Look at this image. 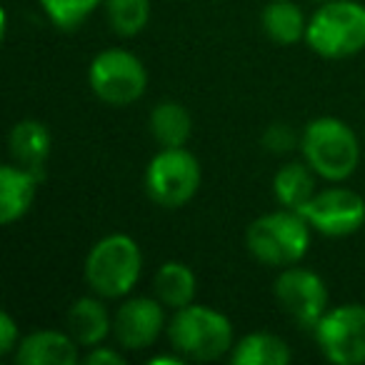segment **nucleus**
Returning <instances> with one entry per match:
<instances>
[{"label": "nucleus", "instance_id": "a211bd4d", "mask_svg": "<svg viewBox=\"0 0 365 365\" xmlns=\"http://www.w3.org/2000/svg\"><path fill=\"white\" fill-rule=\"evenodd\" d=\"M148 130L160 148H182L193 135V115L180 101H160L148 115Z\"/></svg>", "mask_w": 365, "mask_h": 365}, {"label": "nucleus", "instance_id": "20e7f679", "mask_svg": "<svg viewBox=\"0 0 365 365\" xmlns=\"http://www.w3.org/2000/svg\"><path fill=\"white\" fill-rule=\"evenodd\" d=\"M91 293L106 300H123L135 290L143 275V250L128 233H110L91 245L83 263Z\"/></svg>", "mask_w": 365, "mask_h": 365}, {"label": "nucleus", "instance_id": "f8f14e48", "mask_svg": "<svg viewBox=\"0 0 365 365\" xmlns=\"http://www.w3.org/2000/svg\"><path fill=\"white\" fill-rule=\"evenodd\" d=\"M13 360L18 365H76L81 360V345L68 330H33L21 338Z\"/></svg>", "mask_w": 365, "mask_h": 365}, {"label": "nucleus", "instance_id": "f03ea898", "mask_svg": "<svg viewBox=\"0 0 365 365\" xmlns=\"http://www.w3.org/2000/svg\"><path fill=\"white\" fill-rule=\"evenodd\" d=\"M165 333L170 348L195 363H213L225 358L238 340L228 315L203 303H190L180 310H173Z\"/></svg>", "mask_w": 365, "mask_h": 365}, {"label": "nucleus", "instance_id": "2eb2a0df", "mask_svg": "<svg viewBox=\"0 0 365 365\" xmlns=\"http://www.w3.org/2000/svg\"><path fill=\"white\" fill-rule=\"evenodd\" d=\"M53 150V135L48 130V125L36 118H23L8 133V153L11 160L18 163L23 168L41 173L46 168L48 158Z\"/></svg>", "mask_w": 365, "mask_h": 365}, {"label": "nucleus", "instance_id": "dca6fc26", "mask_svg": "<svg viewBox=\"0 0 365 365\" xmlns=\"http://www.w3.org/2000/svg\"><path fill=\"white\" fill-rule=\"evenodd\" d=\"M153 295L165 305L168 310H180L195 303L198 295V278L195 270L182 260H165L155 270L153 278Z\"/></svg>", "mask_w": 365, "mask_h": 365}, {"label": "nucleus", "instance_id": "393cba45", "mask_svg": "<svg viewBox=\"0 0 365 365\" xmlns=\"http://www.w3.org/2000/svg\"><path fill=\"white\" fill-rule=\"evenodd\" d=\"M21 328L11 313L0 315V355H13L21 343Z\"/></svg>", "mask_w": 365, "mask_h": 365}, {"label": "nucleus", "instance_id": "5701e85b", "mask_svg": "<svg viewBox=\"0 0 365 365\" xmlns=\"http://www.w3.org/2000/svg\"><path fill=\"white\" fill-rule=\"evenodd\" d=\"M265 150L275 153V155H285V153L300 148V133H295L288 123H273L265 128L263 138H260Z\"/></svg>", "mask_w": 365, "mask_h": 365}, {"label": "nucleus", "instance_id": "b1692460", "mask_svg": "<svg viewBox=\"0 0 365 365\" xmlns=\"http://www.w3.org/2000/svg\"><path fill=\"white\" fill-rule=\"evenodd\" d=\"M88 365H125V355H123L120 345H96V348H88V353L83 355Z\"/></svg>", "mask_w": 365, "mask_h": 365}, {"label": "nucleus", "instance_id": "4468645a", "mask_svg": "<svg viewBox=\"0 0 365 365\" xmlns=\"http://www.w3.org/2000/svg\"><path fill=\"white\" fill-rule=\"evenodd\" d=\"M66 330L81 348H96L113 335V313L101 295H83L73 300L66 313Z\"/></svg>", "mask_w": 365, "mask_h": 365}, {"label": "nucleus", "instance_id": "4be33fe9", "mask_svg": "<svg viewBox=\"0 0 365 365\" xmlns=\"http://www.w3.org/2000/svg\"><path fill=\"white\" fill-rule=\"evenodd\" d=\"M38 3L58 31H76L106 0H38Z\"/></svg>", "mask_w": 365, "mask_h": 365}, {"label": "nucleus", "instance_id": "9b49d317", "mask_svg": "<svg viewBox=\"0 0 365 365\" xmlns=\"http://www.w3.org/2000/svg\"><path fill=\"white\" fill-rule=\"evenodd\" d=\"M165 305L155 295H128L113 313V340L123 350H145L168 330Z\"/></svg>", "mask_w": 365, "mask_h": 365}, {"label": "nucleus", "instance_id": "6e6552de", "mask_svg": "<svg viewBox=\"0 0 365 365\" xmlns=\"http://www.w3.org/2000/svg\"><path fill=\"white\" fill-rule=\"evenodd\" d=\"M320 355L333 365H365V305L343 303L325 310L313 328Z\"/></svg>", "mask_w": 365, "mask_h": 365}, {"label": "nucleus", "instance_id": "f3484780", "mask_svg": "<svg viewBox=\"0 0 365 365\" xmlns=\"http://www.w3.org/2000/svg\"><path fill=\"white\" fill-rule=\"evenodd\" d=\"M270 188H273V198L280 208L300 210L318 193V175L305 160H290L275 170Z\"/></svg>", "mask_w": 365, "mask_h": 365}, {"label": "nucleus", "instance_id": "ddd939ff", "mask_svg": "<svg viewBox=\"0 0 365 365\" xmlns=\"http://www.w3.org/2000/svg\"><path fill=\"white\" fill-rule=\"evenodd\" d=\"M41 178V173L18 163H6L0 168V223L13 225L26 218L36 203Z\"/></svg>", "mask_w": 365, "mask_h": 365}, {"label": "nucleus", "instance_id": "1a4fd4ad", "mask_svg": "<svg viewBox=\"0 0 365 365\" xmlns=\"http://www.w3.org/2000/svg\"><path fill=\"white\" fill-rule=\"evenodd\" d=\"M298 213L308 220L313 233L325 238H348L365 225V198L358 190L333 182L320 188Z\"/></svg>", "mask_w": 365, "mask_h": 365}, {"label": "nucleus", "instance_id": "39448f33", "mask_svg": "<svg viewBox=\"0 0 365 365\" xmlns=\"http://www.w3.org/2000/svg\"><path fill=\"white\" fill-rule=\"evenodd\" d=\"M305 43L320 58L343 61L365 51V6L358 0H328L308 18Z\"/></svg>", "mask_w": 365, "mask_h": 365}, {"label": "nucleus", "instance_id": "f257e3e1", "mask_svg": "<svg viewBox=\"0 0 365 365\" xmlns=\"http://www.w3.org/2000/svg\"><path fill=\"white\" fill-rule=\"evenodd\" d=\"M300 155L325 182H345L355 175L363 158L358 133L335 115L305 123L300 133Z\"/></svg>", "mask_w": 365, "mask_h": 365}, {"label": "nucleus", "instance_id": "0eeeda50", "mask_svg": "<svg viewBox=\"0 0 365 365\" xmlns=\"http://www.w3.org/2000/svg\"><path fill=\"white\" fill-rule=\"evenodd\" d=\"M88 86L106 106L128 108L148 91L145 63L125 48H106L96 53L88 66Z\"/></svg>", "mask_w": 365, "mask_h": 365}, {"label": "nucleus", "instance_id": "9d476101", "mask_svg": "<svg viewBox=\"0 0 365 365\" xmlns=\"http://www.w3.org/2000/svg\"><path fill=\"white\" fill-rule=\"evenodd\" d=\"M273 295L280 310L305 330H313L318 320L330 308V293L325 280L315 270L303 265H290L278 273L273 283Z\"/></svg>", "mask_w": 365, "mask_h": 365}, {"label": "nucleus", "instance_id": "7ed1b4c3", "mask_svg": "<svg viewBox=\"0 0 365 365\" xmlns=\"http://www.w3.org/2000/svg\"><path fill=\"white\" fill-rule=\"evenodd\" d=\"M313 243L310 223L290 208H278L250 220L245 230V248L268 268H290L303 263Z\"/></svg>", "mask_w": 365, "mask_h": 365}, {"label": "nucleus", "instance_id": "423d86ee", "mask_svg": "<svg viewBox=\"0 0 365 365\" xmlns=\"http://www.w3.org/2000/svg\"><path fill=\"white\" fill-rule=\"evenodd\" d=\"M148 198L165 210H178L198 195L203 182L200 160L188 148H160L143 173Z\"/></svg>", "mask_w": 365, "mask_h": 365}, {"label": "nucleus", "instance_id": "aec40b11", "mask_svg": "<svg viewBox=\"0 0 365 365\" xmlns=\"http://www.w3.org/2000/svg\"><path fill=\"white\" fill-rule=\"evenodd\" d=\"M228 358L233 365H288L293 360V350L280 335L253 330L235 340Z\"/></svg>", "mask_w": 365, "mask_h": 365}, {"label": "nucleus", "instance_id": "6ab92c4d", "mask_svg": "<svg viewBox=\"0 0 365 365\" xmlns=\"http://www.w3.org/2000/svg\"><path fill=\"white\" fill-rule=\"evenodd\" d=\"M260 28H263L265 38L273 41L275 46H295V43L305 41V31H308V18L300 11L295 0H270L268 6L260 13Z\"/></svg>", "mask_w": 365, "mask_h": 365}, {"label": "nucleus", "instance_id": "412c9836", "mask_svg": "<svg viewBox=\"0 0 365 365\" xmlns=\"http://www.w3.org/2000/svg\"><path fill=\"white\" fill-rule=\"evenodd\" d=\"M103 8L110 31L120 38L140 36L150 21V0H106Z\"/></svg>", "mask_w": 365, "mask_h": 365}]
</instances>
